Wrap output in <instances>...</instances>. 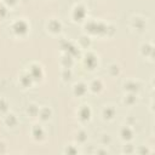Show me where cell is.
Instances as JSON below:
<instances>
[{
    "mask_svg": "<svg viewBox=\"0 0 155 155\" xmlns=\"http://www.w3.org/2000/svg\"><path fill=\"white\" fill-rule=\"evenodd\" d=\"M86 30H88L90 33H93V34H104L108 31V25H105L104 23H101V22L91 21L86 24Z\"/></svg>",
    "mask_w": 155,
    "mask_h": 155,
    "instance_id": "6da1fadb",
    "label": "cell"
},
{
    "mask_svg": "<svg viewBox=\"0 0 155 155\" xmlns=\"http://www.w3.org/2000/svg\"><path fill=\"white\" fill-rule=\"evenodd\" d=\"M12 28H13V31H15L16 34L23 35V34H25L27 30H28V24H27L24 21H17V22L13 24Z\"/></svg>",
    "mask_w": 155,
    "mask_h": 155,
    "instance_id": "7a4b0ae2",
    "label": "cell"
},
{
    "mask_svg": "<svg viewBox=\"0 0 155 155\" xmlns=\"http://www.w3.org/2000/svg\"><path fill=\"white\" fill-rule=\"evenodd\" d=\"M85 16H86V10H85V7L81 6V5L75 6V8H74V11H73V17H74V19H75V21H82V19L85 18Z\"/></svg>",
    "mask_w": 155,
    "mask_h": 155,
    "instance_id": "3957f363",
    "label": "cell"
},
{
    "mask_svg": "<svg viewBox=\"0 0 155 155\" xmlns=\"http://www.w3.org/2000/svg\"><path fill=\"white\" fill-rule=\"evenodd\" d=\"M29 74H30V76H31L33 79H40V78L42 76V70H41V68H40L39 65H35V64H34V65H31Z\"/></svg>",
    "mask_w": 155,
    "mask_h": 155,
    "instance_id": "277c9868",
    "label": "cell"
},
{
    "mask_svg": "<svg viewBox=\"0 0 155 155\" xmlns=\"http://www.w3.org/2000/svg\"><path fill=\"white\" fill-rule=\"evenodd\" d=\"M96 63H97V59H96L94 54H92V53H87L86 57H85V64H86L90 69H92V68L96 65Z\"/></svg>",
    "mask_w": 155,
    "mask_h": 155,
    "instance_id": "5b68a950",
    "label": "cell"
},
{
    "mask_svg": "<svg viewBox=\"0 0 155 155\" xmlns=\"http://www.w3.org/2000/svg\"><path fill=\"white\" fill-rule=\"evenodd\" d=\"M79 116H80V119L84 120V121L88 120L90 116H91V110H90V108H88V107H82V108L79 110Z\"/></svg>",
    "mask_w": 155,
    "mask_h": 155,
    "instance_id": "8992f818",
    "label": "cell"
},
{
    "mask_svg": "<svg viewBox=\"0 0 155 155\" xmlns=\"http://www.w3.org/2000/svg\"><path fill=\"white\" fill-rule=\"evenodd\" d=\"M48 28H50L51 31H53V33H58V31L61 30L62 25H61V23H59L58 21L53 19V21H51V22L48 23Z\"/></svg>",
    "mask_w": 155,
    "mask_h": 155,
    "instance_id": "52a82bcc",
    "label": "cell"
},
{
    "mask_svg": "<svg viewBox=\"0 0 155 155\" xmlns=\"http://www.w3.org/2000/svg\"><path fill=\"white\" fill-rule=\"evenodd\" d=\"M86 90H87V87H86L85 84H78V85H75L74 92H75L76 96H82L86 92Z\"/></svg>",
    "mask_w": 155,
    "mask_h": 155,
    "instance_id": "ba28073f",
    "label": "cell"
},
{
    "mask_svg": "<svg viewBox=\"0 0 155 155\" xmlns=\"http://www.w3.org/2000/svg\"><path fill=\"white\" fill-rule=\"evenodd\" d=\"M33 136H34L35 139H42V137H44V130L40 126H35L33 128Z\"/></svg>",
    "mask_w": 155,
    "mask_h": 155,
    "instance_id": "9c48e42d",
    "label": "cell"
},
{
    "mask_svg": "<svg viewBox=\"0 0 155 155\" xmlns=\"http://www.w3.org/2000/svg\"><path fill=\"white\" fill-rule=\"evenodd\" d=\"M31 80H33V78L30 76L29 73H28V74H24V75L21 78V82H22L23 86H29V85L31 84Z\"/></svg>",
    "mask_w": 155,
    "mask_h": 155,
    "instance_id": "30bf717a",
    "label": "cell"
},
{
    "mask_svg": "<svg viewBox=\"0 0 155 155\" xmlns=\"http://www.w3.org/2000/svg\"><path fill=\"white\" fill-rule=\"evenodd\" d=\"M5 122H6L7 126H15V125L17 124V119H16V116H15L13 114H10V115L6 116Z\"/></svg>",
    "mask_w": 155,
    "mask_h": 155,
    "instance_id": "8fae6325",
    "label": "cell"
},
{
    "mask_svg": "<svg viewBox=\"0 0 155 155\" xmlns=\"http://www.w3.org/2000/svg\"><path fill=\"white\" fill-rule=\"evenodd\" d=\"M39 114H40L42 120H47L51 116V110L48 108H42L41 110H39Z\"/></svg>",
    "mask_w": 155,
    "mask_h": 155,
    "instance_id": "7c38bea8",
    "label": "cell"
},
{
    "mask_svg": "<svg viewBox=\"0 0 155 155\" xmlns=\"http://www.w3.org/2000/svg\"><path fill=\"white\" fill-rule=\"evenodd\" d=\"M121 136H122L124 139H131V138H132V131H131V128L124 127V128L121 130Z\"/></svg>",
    "mask_w": 155,
    "mask_h": 155,
    "instance_id": "4fadbf2b",
    "label": "cell"
},
{
    "mask_svg": "<svg viewBox=\"0 0 155 155\" xmlns=\"http://www.w3.org/2000/svg\"><path fill=\"white\" fill-rule=\"evenodd\" d=\"M91 88H92V91H94V92L99 91V90L102 88V82H101V80H94V81H92Z\"/></svg>",
    "mask_w": 155,
    "mask_h": 155,
    "instance_id": "5bb4252c",
    "label": "cell"
},
{
    "mask_svg": "<svg viewBox=\"0 0 155 155\" xmlns=\"http://www.w3.org/2000/svg\"><path fill=\"white\" fill-rule=\"evenodd\" d=\"M114 114H115V110H114L113 108H107V109H104V116H105V117L110 119V117L114 116Z\"/></svg>",
    "mask_w": 155,
    "mask_h": 155,
    "instance_id": "9a60e30c",
    "label": "cell"
},
{
    "mask_svg": "<svg viewBox=\"0 0 155 155\" xmlns=\"http://www.w3.org/2000/svg\"><path fill=\"white\" fill-rule=\"evenodd\" d=\"M62 63L65 65V68H70V65H71V63H73V61H71V57L68 54L67 57H64V58H63Z\"/></svg>",
    "mask_w": 155,
    "mask_h": 155,
    "instance_id": "2e32d148",
    "label": "cell"
},
{
    "mask_svg": "<svg viewBox=\"0 0 155 155\" xmlns=\"http://www.w3.org/2000/svg\"><path fill=\"white\" fill-rule=\"evenodd\" d=\"M28 113L30 114V115H36V114H39V108L38 107H35V105H29V108H28Z\"/></svg>",
    "mask_w": 155,
    "mask_h": 155,
    "instance_id": "e0dca14e",
    "label": "cell"
},
{
    "mask_svg": "<svg viewBox=\"0 0 155 155\" xmlns=\"http://www.w3.org/2000/svg\"><path fill=\"white\" fill-rule=\"evenodd\" d=\"M7 110V103L4 99H0V111H6Z\"/></svg>",
    "mask_w": 155,
    "mask_h": 155,
    "instance_id": "ac0fdd59",
    "label": "cell"
},
{
    "mask_svg": "<svg viewBox=\"0 0 155 155\" xmlns=\"http://www.w3.org/2000/svg\"><path fill=\"white\" fill-rule=\"evenodd\" d=\"M6 13H7V10H6V7H5L4 5H0V18L5 17V16H6Z\"/></svg>",
    "mask_w": 155,
    "mask_h": 155,
    "instance_id": "d6986e66",
    "label": "cell"
},
{
    "mask_svg": "<svg viewBox=\"0 0 155 155\" xmlns=\"http://www.w3.org/2000/svg\"><path fill=\"white\" fill-rule=\"evenodd\" d=\"M86 138H87V137H86V133H85V132H82V131L79 132V134H78V139H79L80 142H84Z\"/></svg>",
    "mask_w": 155,
    "mask_h": 155,
    "instance_id": "ffe728a7",
    "label": "cell"
},
{
    "mask_svg": "<svg viewBox=\"0 0 155 155\" xmlns=\"http://www.w3.org/2000/svg\"><path fill=\"white\" fill-rule=\"evenodd\" d=\"M70 70H68V68L65 69V71L63 73V76H64V79H70Z\"/></svg>",
    "mask_w": 155,
    "mask_h": 155,
    "instance_id": "44dd1931",
    "label": "cell"
},
{
    "mask_svg": "<svg viewBox=\"0 0 155 155\" xmlns=\"http://www.w3.org/2000/svg\"><path fill=\"white\" fill-rule=\"evenodd\" d=\"M5 2L8 4V5H13V4L16 2V0H5Z\"/></svg>",
    "mask_w": 155,
    "mask_h": 155,
    "instance_id": "7402d4cb",
    "label": "cell"
}]
</instances>
